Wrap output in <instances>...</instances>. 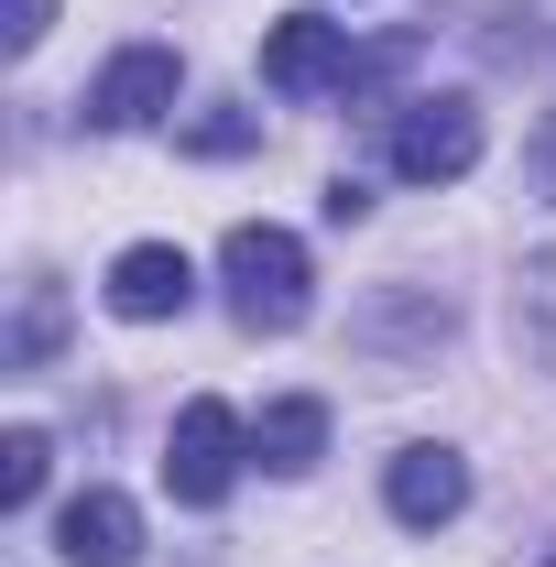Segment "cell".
<instances>
[{"mask_svg":"<svg viewBox=\"0 0 556 567\" xmlns=\"http://www.w3.org/2000/svg\"><path fill=\"white\" fill-rule=\"evenodd\" d=\"M218 284H229V317H240L251 339L306 328V306H317V262H306V240L274 229V218H240V229L218 240Z\"/></svg>","mask_w":556,"mask_h":567,"instance_id":"obj_1","label":"cell"},{"mask_svg":"<svg viewBox=\"0 0 556 567\" xmlns=\"http://www.w3.org/2000/svg\"><path fill=\"white\" fill-rule=\"evenodd\" d=\"M240 458H251V425L229 415L218 393H197V404L175 415V436H164V492L186 502V513H218L229 481H240Z\"/></svg>","mask_w":556,"mask_h":567,"instance_id":"obj_2","label":"cell"},{"mask_svg":"<svg viewBox=\"0 0 556 567\" xmlns=\"http://www.w3.org/2000/svg\"><path fill=\"white\" fill-rule=\"evenodd\" d=\"M481 164V99L436 87V99H404L393 110V175L404 186H459Z\"/></svg>","mask_w":556,"mask_h":567,"instance_id":"obj_3","label":"cell"},{"mask_svg":"<svg viewBox=\"0 0 556 567\" xmlns=\"http://www.w3.org/2000/svg\"><path fill=\"white\" fill-rule=\"evenodd\" d=\"M262 87H274V99L360 87V44H349V22H328V11H284L274 33H262Z\"/></svg>","mask_w":556,"mask_h":567,"instance_id":"obj_4","label":"cell"},{"mask_svg":"<svg viewBox=\"0 0 556 567\" xmlns=\"http://www.w3.org/2000/svg\"><path fill=\"white\" fill-rule=\"evenodd\" d=\"M175 99H186V55L175 44H121L87 87V132H153V121H175Z\"/></svg>","mask_w":556,"mask_h":567,"instance_id":"obj_5","label":"cell"},{"mask_svg":"<svg viewBox=\"0 0 556 567\" xmlns=\"http://www.w3.org/2000/svg\"><path fill=\"white\" fill-rule=\"evenodd\" d=\"M186 306H197V262H186L175 240H132V251L110 262V317L153 328V317H186Z\"/></svg>","mask_w":556,"mask_h":567,"instance_id":"obj_6","label":"cell"},{"mask_svg":"<svg viewBox=\"0 0 556 567\" xmlns=\"http://www.w3.org/2000/svg\"><path fill=\"white\" fill-rule=\"evenodd\" d=\"M382 502H393V524L436 535V524L470 513V458H459V447H404V458L382 470Z\"/></svg>","mask_w":556,"mask_h":567,"instance_id":"obj_7","label":"cell"},{"mask_svg":"<svg viewBox=\"0 0 556 567\" xmlns=\"http://www.w3.org/2000/svg\"><path fill=\"white\" fill-rule=\"evenodd\" d=\"M55 557L66 567H132L142 557V513L121 492H76L66 513H55Z\"/></svg>","mask_w":556,"mask_h":567,"instance_id":"obj_8","label":"cell"},{"mask_svg":"<svg viewBox=\"0 0 556 567\" xmlns=\"http://www.w3.org/2000/svg\"><path fill=\"white\" fill-rule=\"evenodd\" d=\"M251 458H262L274 481H306V470L328 458V404H317V393H284V404H262V425H251Z\"/></svg>","mask_w":556,"mask_h":567,"instance_id":"obj_9","label":"cell"},{"mask_svg":"<svg viewBox=\"0 0 556 567\" xmlns=\"http://www.w3.org/2000/svg\"><path fill=\"white\" fill-rule=\"evenodd\" d=\"M55 339H66V306H55V284H22V317H11V371H44L55 360Z\"/></svg>","mask_w":556,"mask_h":567,"instance_id":"obj_10","label":"cell"},{"mask_svg":"<svg viewBox=\"0 0 556 567\" xmlns=\"http://www.w3.org/2000/svg\"><path fill=\"white\" fill-rule=\"evenodd\" d=\"M44 470H55V436L44 425H11L0 436V513H22V502L44 492Z\"/></svg>","mask_w":556,"mask_h":567,"instance_id":"obj_11","label":"cell"},{"mask_svg":"<svg viewBox=\"0 0 556 567\" xmlns=\"http://www.w3.org/2000/svg\"><path fill=\"white\" fill-rule=\"evenodd\" d=\"M251 142H262V121H251V110H229V99L186 121V153H208V164H229V153H251Z\"/></svg>","mask_w":556,"mask_h":567,"instance_id":"obj_12","label":"cell"},{"mask_svg":"<svg viewBox=\"0 0 556 567\" xmlns=\"http://www.w3.org/2000/svg\"><path fill=\"white\" fill-rule=\"evenodd\" d=\"M0 11H11V22H0V44H11V55H33V44L55 33V0H0Z\"/></svg>","mask_w":556,"mask_h":567,"instance_id":"obj_13","label":"cell"},{"mask_svg":"<svg viewBox=\"0 0 556 567\" xmlns=\"http://www.w3.org/2000/svg\"><path fill=\"white\" fill-rule=\"evenodd\" d=\"M328 218H339V229H360V218H371V186H360V175H339V186H328Z\"/></svg>","mask_w":556,"mask_h":567,"instance_id":"obj_14","label":"cell"},{"mask_svg":"<svg viewBox=\"0 0 556 567\" xmlns=\"http://www.w3.org/2000/svg\"><path fill=\"white\" fill-rule=\"evenodd\" d=\"M524 164H535V186L556 197V110H546V132H535V153H524Z\"/></svg>","mask_w":556,"mask_h":567,"instance_id":"obj_15","label":"cell"},{"mask_svg":"<svg viewBox=\"0 0 556 567\" xmlns=\"http://www.w3.org/2000/svg\"><path fill=\"white\" fill-rule=\"evenodd\" d=\"M546 567H556V557H546Z\"/></svg>","mask_w":556,"mask_h":567,"instance_id":"obj_16","label":"cell"}]
</instances>
